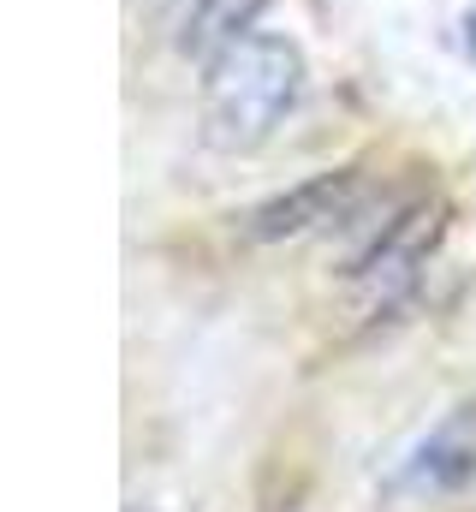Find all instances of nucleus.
I'll return each mask as SVG.
<instances>
[{"label":"nucleus","mask_w":476,"mask_h":512,"mask_svg":"<svg viewBox=\"0 0 476 512\" xmlns=\"http://www.w3.org/2000/svg\"><path fill=\"white\" fill-rule=\"evenodd\" d=\"M393 489L411 495V501H465V495H476V399L447 411L411 447V459L399 465Z\"/></svg>","instance_id":"obj_2"},{"label":"nucleus","mask_w":476,"mask_h":512,"mask_svg":"<svg viewBox=\"0 0 476 512\" xmlns=\"http://www.w3.org/2000/svg\"><path fill=\"white\" fill-rule=\"evenodd\" d=\"M465 48H471V60H476V6L465 12Z\"/></svg>","instance_id":"obj_5"},{"label":"nucleus","mask_w":476,"mask_h":512,"mask_svg":"<svg viewBox=\"0 0 476 512\" xmlns=\"http://www.w3.org/2000/svg\"><path fill=\"white\" fill-rule=\"evenodd\" d=\"M262 0H191L185 12V30H179V48L185 54H221L227 42H238L250 30Z\"/></svg>","instance_id":"obj_4"},{"label":"nucleus","mask_w":476,"mask_h":512,"mask_svg":"<svg viewBox=\"0 0 476 512\" xmlns=\"http://www.w3.org/2000/svg\"><path fill=\"white\" fill-rule=\"evenodd\" d=\"M357 197H363V173H352V167H346V173H316V179H304L298 191L256 203V209L244 215V233H250L256 245L298 239V233H310V227L346 221L357 209Z\"/></svg>","instance_id":"obj_3"},{"label":"nucleus","mask_w":476,"mask_h":512,"mask_svg":"<svg viewBox=\"0 0 476 512\" xmlns=\"http://www.w3.org/2000/svg\"><path fill=\"white\" fill-rule=\"evenodd\" d=\"M304 90V54L286 36L268 30H244L209 60L203 78V137L215 149H256L286 126L292 102Z\"/></svg>","instance_id":"obj_1"}]
</instances>
